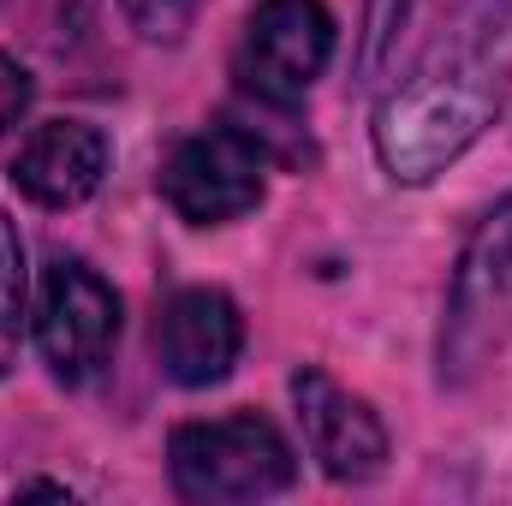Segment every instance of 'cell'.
I'll use <instances>...</instances> for the list:
<instances>
[{"instance_id":"ba28073f","label":"cell","mask_w":512,"mask_h":506,"mask_svg":"<svg viewBox=\"0 0 512 506\" xmlns=\"http://www.w3.org/2000/svg\"><path fill=\"white\" fill-rule=\"evenodd\" d=\"M239 346H245L239 304L227 292H215V286L173 292V304L155 322L161 370L179 387H215V381H227V370L239 364Z\"/></svg>"},{"instance_id":"3957f363","label":"cell","mask_w":512,"mask_h":506,"mask_svg":"<svg viewBox=\"0 0 512 506\" xmlns=\"http://www.w3.org/2000/svg\"><path fill=\"white\" fill-rule=\"evenodd\" d=\"M512 346V197H501L453 268L441 322V381H471Z\"/></svg>"},{"instance_id":"8992f818","label":"cell","mask_w":512,"mask_h":506,"mask_svg":"<svg viewBox=\"0 0 512 506\" xmlns=\"http://www.w3.org/2000/svg\"><path fill=\"white\" fill-rule=\"evenodd\" d=\"M262 173H268V161H262L256 137L233 126H209L167 155L161 197L179 221L221 227V221H239L262 203Z\"/></svg>"},{"instance_id":"5b68a950","label":"cell","mask_w":512,"mask_h":506,"mask_svg":"<svg viewBox=\"0 0 512 506\" xmlns=\"http://www.w3.org/2000/svg\"><path fill=\"white\" fill-rule=\"evenodd\" d=\"M334 60V12L322 0H262L239 42V84L256 102L292 108Z\"/></svg>"},{"instance_id":"9c48e42d","label":"cell","mask_w":512,"mask_h":506,"mask_svg":"<svg viewBox=\"0 0 512 506\" xmlns=\"http://www.w3.org/2000/svg\"><path fill=\"white\" fill-rule=\"evenodd\" d=\"M12 185L42 209H78L108 179V137L84 120H42L6 161Z\"/></svg>"},{"instance_id":"277c9868","label":"cell","mask_w":512,"mask_h":506,"mask_svg":"<svg viewBox=\"0 0 512 506\" xmlns=\"http://www.w3.org/2000/svg\"><path fill=\"white\" fill-rule=\"evenodd\" d=\"M30 328H36L42 364L60 381L78 387V381H90L108 364V352L120 340V298H114V286L90 262L60 256V262H48V274L36 286Z\"/></svg>"},{"instance_id":"52a82bcc","label":"cell","mask_w":512,"mask_h":506,"mask_svg":"<svg viewBox=\"0 0 512 506\" xmlns=\"http://www.w3.org/2000/svg\"><path fill=\"white\" fill-rule=\"evenodd\" d=\"M292 399H298V423H304V441L316 453V465L334 477V483H364L387 465V429L382 417L346 393L334 376L322 370H298L292 376Z\"/></svg>"},{"instance_id":"7a4b0ae2","label":"cell","mask_w":512,"mask_h":506,"mask_svg":"<svg viewBox=\"0 0 512 506\" xmlns=\"http://www.w3.org/2000/svg\"><path fill=\"white\" fill-rule=\"evenodd\" d=\"M167 471L173 489L185 501H268L280 489H292L298 459L286 447V435L256 417H209V423H179L167 441Z\"/></svg>"},{"instance_id":"8fae6325","label":"cell","mask_w":512,"mask_h":506,"mask_svg":"<svg viewBox=\"0 0 512 506\" xmlns=\"http://www.w3.org/2000/svg\"><path fill=\"white\" fill-rule=\"evenodd\" d=\"M197 6H203V0H120V12L131 18V30H137L143 42H179V36L191 30Z\"/></svg>"},{"instance_id":"4fadbf2b","label":"cell","mask_w":512,"mask_h":506,"mask_svg":"<svg viewBox=\"0 0 512 506\" xmlns=\"http://www.w3.org/2000/svg\"><path fill=\"white\" fill-rule=\"evenodd\" d=\"M24 108H30V72L12 54H0V131L12 126Z\"/></svg>"},{"instance_id":"7c38bea8","label":"cell","mask_w":512,"mask_h":506,"mask_svg":"<svg viewBox=\"0 0 512 506\" xmlns=\"http://www.w3.org/2000/svg\"><path fill=\"white\" fill-rule=\"evenodd\" d=\"M411 6H417V0H370V12H364V48H358V72H364V78L382 72V60L393 54V36H399V24L411 18Z\"/></svg>"},{"instance_id":"6da1fadb","label":"cell","mask_w":512,"mask_h":506,"mask_svg":"<svg viewBox=\"0 0 512 506\" xmlns=\"http://www.w3.org/2000/svg\"><path fill=\"white\" fill-rule=\"evenodd\" d=\"M512 96V0H459L376 108V155L399 185L447 173Z\"/></svg>"},{"instance_id":"30bf717a","label":"cell","mask_w":512,"mask_h":506,"mask_svg":"<svg viewBox=\"0 0 512 506\" xmlns=\"http://www.w3.org/2000/svg\"><path fill=\"white\" fill-rule=\"evenodd\" d=\"M24 298H30V280H24V245L0 209V376L18 364V340H24Z\"/></svg>"}]
</instances>
